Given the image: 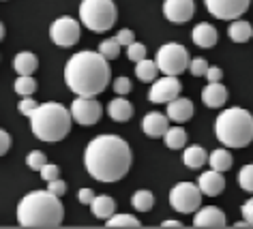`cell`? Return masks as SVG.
<instances>
[{"label":"cell","mask_w":253,"mask_h":229,"mask_svg":"<svg viewBox=\"0 0 253 229\" xmlns=\"http://www.w3.org/2000/svg\"><path fill=\"white\" fill-rule=\"evenodd\" d=\"M49 37L56 45L60 47H73L80 41V24L69 15L58 17L52 26H49Z\"/></svg>","instance_id":"9"},{"label":"cell","mask_w":253,"mask_h":229,"mask_svg":"<svg viewBox=\"0 0 253 229\" xmlns=\"http://www.w3.org/2000/svg\"><path fill=\"white\" fill-rule=\"evenodd\" d=\"M114 90H116L118 94H129L131 92V81H129V77H116L114 79Z\"/></svg>","instance_id":"38"},{"label":"cell","mask_w":253,"mask_h":229,"mask_svg":"<svg viewBox=\"0 0 253 229\" xmlns=\"http://www.w3.org/2000/svg\"><path fill=\"white\" fill-rule=\"evenodd\" d=\"M110 62L101 52H80L69 58L65 81L78 97H97L110 84Z\"/></svg>","instance_id":"2"},{"label":"cell","mask_w":253,"mask_h":229,"mask_svg":"<svg viewBox=\"0 0 253 229\" xmlns=\"http://www.w3.org/2000/svg\"><path fill=\"white\" fill-rule=\"evenodd\" d=\"M208 13L217 20H238L249 9L251 0H204Z\"/></svg>","instance_id":"11"},{"label":"cell","mask_w":253,"mask_h":229,"mask_svg":"<svg viewBox=\"0 0 253 229\" xmlns=\"http://www.w3.org/2000/svg\"><path fill=\"white\" fill-rule=\"evenodd\" d=\"M9 148H11V135H9L7 131L0 129V156H2Z\"/></svg>","instance_id":"42"},{"label":"cell","mask_w":253,"mask_h":229,"mask_svg":"<svg viewBox=\"0 0 253 229\" xmlns=\"http://www.w3.org/2000/svg\"><path fill=\"white\" fill-rule=\"evenodd\" d=\"M238 184L247 193H253V165H245L238 174Z\"/></svg>","instance_id":"32"},{"label":"cell","mask_w":253,"mask_h":229,"mask_svg":"<svg viewBox=\"0 0 253 229\" xmlns=\"http://www.w3.org/2000/svg\"><path fill=\"white\" fill-rule=\"evenodd\" d=\"M208 163H211V167L217 169V171H227L232 167V154L227 150L219 148V150H214L212 154L208 156Z\"/></svg>","instance_id":"27"},{"label":"cell","mask_w":253,"mask_h":229,"mask_svg":"<svg viewBox=\"0 0 253 229\" xmlns=\"http://www.w3.org/2000/svg\"><path fill=\"white\" fill-rule=\"evenodd\" d=\"M157 65H159V71L166 75H180L182 71H187L191 60H189L187 47H182L180 43H166L157 52Z\"/></svg>","instance_id":"7"},{"label":"cell","mask_w":253,"mask_h":229,"mask_svg":"<svg viewBox=\"0 0 253 229\" xmlns=\"http://www.w3.org/2000/svg\"><path fill=\"white\" fill-rule=\"evenodd\" d=\"M105 227H142V223L131 214H114L107 219V225Z\"/></svg>","instance_id":"30"},{"label":"cell","mask_w":253,"mask_h":229,"mask_svg":"<svg viewBox=\"0 0 253 229\" xmlns=\"http://www.w3.org/2000/svg\"><path fill=\"white\" fill-rule=\"evenodd\" d=\"M86 171L99 182H118L129 174L131 148L118 135H99L86 146Z\"/></svg>","instance_id":"1"},{"label":"cell","mask_w":253,"mask_h":229,"mask_svg":"<svg viewBox=\"0 0 253 229\" xmlns=\"http://www.w3.org/2000/svg\"><path fill=\"white\" fill-rule=\"evenodd\" d=\"M180 90H182V86L178 81V75H166V77L153 81L148 99L153 103H169V101L180 97Z\"/></svg>","instance_id":"12"},{"label":"cell","mask_w":253,"mask_h":229,"mask_svg":"<svg viewBox=\"0 0 253 229\" xmlns=\"http://www.w3.org/2000/svg\"><path fill=\"white\" fill-rule=\"evenodd\" d=\"M107 114H110V118L116 120V122H126V120L133 116V105H131L126 99H123V94H120L118 99L110 101V105H107Z\"/></svg>","instance_id":"20"},{"label":"cell","mask_w":253,"mask_h":229,"mask_svg":"<svg viewBox=\"0 0 253 229\" xmlns=\"http://www.w3.org/2000/svg\"><path fill=\"white\" fill-rule=\"evenodd\" d=\"M37 90V81L33 75H17L15 79V92L20 94V97H33Z\"/></svg>","instance_id":"29"},{"label":"cell","mask_w":253,"mask_h":229,"mask_svg":"<svg viewBox=\"0 0 253 229\" xmlns=\"http://www.w3.org/2000/svg\"><path fill=\"white\" fill-rule=\"evenodd\" d=\"M182 161H185L187 167L200 169L202 165L208 161V154H206V150L202 148V146H189V148L185 150V154H182Z\"/></svg>","instance_id":"24"},{"label":"cell","mask_w":253,"mask_h":229,"mask_svg":"<svg viewBox=\"0 0 253 229\" xmlns=\"http://www.w3.org/2000/svg\"><path fill=\"white\" fill-rule=\"evenodd\" d=\"M90 210H92V214L97 216V219L107 221L110 216H114V212H116V201H114L112 197H107V195H97L92 199V203H90Z\"/></svg>","instance_id":"21"},{"label":"cell","mask_w":253,"mask_h":229,"mask_svg":"<svg viewBox=\"0 0 253 229\" xmlns=\"http://www.w3.org/2000/svg\"><path fill=\"white\" fill-rule=\"evenodd\" d=\"M99 52L103 54L107 60H116L120 56V43L116 39H107V41H103L99 45Z\"/></svg>","instance_id":"31"},{"label":"cell","mask_w":253,"mask_h":229,"mask_svg":"<svg viewBox=\"0 0 253 229\" xmlns=\"http://www.w3.org/2000/svg\"><path fill=\"white\" fill-rule=\"evenodd\" d=\"M202 189L200 184L193 182H178L176 187L169 191V206L180 214H191L200 208L202 203Z\"/></svg>","instance_id":"8"},{"label":"cell","mask_w":253,"mask_h":229,"mask_svg":"<svg viewBox=\"0 0 253 229\" xmlns=\"http://www.w3.org/2000/svg\"><path fill=\"white\" fill-rule=\"evenodd\" d=\"M193 227H225V214L214 206L202 208L195 212Z\"/></svg>","instance_id":"16"},{"label":"cell","mask_w":253,"mask_h":229,"mask_svg":"<svg viewBox=\"0 0 253 229\" xmlns=\"http://www.w3.org/2000/svg\"><path fill=\"white\" fill-rule=\"evenodd\" d=\"M206 77H208V81H221V77H223V71H221L219 67H211V69H208V73H206Z\"/></svg>","instance_id":"44"},{"label":"cell","mask_w":253,"mask_h":229,"mask_svg":"<svg viewBox=\"0 0 253 229\" xmlns=\"http://www.w3.org/2000/svg\"><path fill=\"white\" fill-rule=\"evenodd\" d=\"M193 116V103L189 99H174L168 103V118L172 122H187Z\"/></svg>","instance_id":"19"},{"label":"cell","mask_w":253,"mask_h":229,"mask_svg":"<svg viewBox=\"0 0 253 229\" xmlns=\"http://www.w3.org/2000/svg\"><path fill=\"white\" fill-rule=\"evenodd\" d=\"M47 191H49V193H54V195H58V197H62L67 193V184L62 182L60 178H56V180L47 182Z\"/></svg>","instance_id":"39"},{"label":"cell","mask_w":253,"mask_h":229,"mask_svg":"<svg viewBox=\"0 0 253 229\" xmlns=\"http://www.w3.org/2000/svg\"><path fill=\"white\" fill-rule=\"evenodd\" d=\"M65 219L60 197L49 191H33L17 203V223L22 227H58Z\"/></svg>","instance_id":"3"},{"label":"cell","mask_w":253,"mask_h":229,"mask_svg":"<svg viewBox=\"0 0 253 229\" xmlns=\"http://www.w3.org/2000/svg\"><path fill=\"white\" fill-rule=\"evenodd\" d=\"M200 189L202 193L208 195V197H217L223 193L225 189V178H223V171H217V169H211V171H204V174L200 176Z\"/></svg>","instance_id":"14"},{"label":"cell","mask_w":253,"mask_h":229,"mask_svg":"<svg viewBox=\"0 0 253 229\" xmlns=\"http://www.w3.org/2000/svg\"><path fill=\"white\" fill-rule=\"evenodd\" d=\"M41 178L43 180H47V182H52V180H56V178L60 176V169H58V165H52V163H45L41 167Z\"/></svg>","instance_id":"37"},{"label":"cell","mask_w":253,"mask_h":229,"mask_svg":"<svg viewBox=\"0 0 253 229\" xmlns=\"http://www.w3.org/2000/svg\"><path fill=\"white\" fill-rule=\"evenodd\" d=\"M163 139H166V146L169 150H180L187 146V131L182 126H169Z\"/></svg>","instance_id":"25"},{"label":"cell","mask_w":253,"mask_h":229,"mask_svg":"<svg viewBox=\"0 0 253 229\" xmlns=\"http://www.w3.org/2000/svg\"><path fill=\"white\" fill-rule=\"evenodd\" d=\"M37 67H39V60L30 52H20L13 60V69L17 71V75H33L37 71Z\"/></svg>","instance_id":"22"},{"label":"cell","mask_w":253,"mask_h":229,"mask_svg":"<svg viewBox=\"0 0 253 229\" xmlns=\"http://www.w3.org/2000/svg\"><path fill=\"white\" fill-rule=\"evenodd\" d=\"M161 227H182V223L180 221H163Z\"/></svg>","instance_id":"45"},{"label":"cell","mask_w":253,"mask_h":229,"mask_svg":"<svg viewBox=\"0 0 253 229\" xmlns=\"http://www.w3.org/2000/svg\"><path fill=\"white\" fill-rule=\"evenodd\" d=\"M94 197H97V195H94V191H92V189H80V195H78V199H80L82 203H88V206H90Z\"/></svg>","instance_id":"43"},{"label":"cell","mask_w":253,"mask_h":229,"mask_svg":"<svg viewBox=\"0 0 253 229\" xmlns=\"http://www.w3.org/2000/svg\"><path fill=\"white\" fill-rule=\"evenodd\" d=\"M71 114H73L75 122L90 126V124H97L101 120V116H103V107L94 101V97H78L71 103Z\"/></svg>","instance_id":"10"},{"label":"cell","mask_w":253,"mask_h":229,"mask_svg":"<svg viewBox=\"0 0 253 229\" xmlns=\"http://www.w3.org/2000/svg\"><path fill=\"white\" fill-rule=\"evenodd\" d=\"M195 13V2L193 0H166L163 2V15L174 24H185Z\"/></svg>","instance_id":"13"},{"label":"cell","mask_w":253,"mask_h":229,"mask_svg":"<svg viewBox=\"0 0 253 229\" xmlns=\"http://www.w3.org/2000/svg\"><path fill=\"white\" fill-rule=\"evenodd\" d=\"M168 129H169V118L159 112H150L142 120V131L148 137H163L168 133Z\"/></svg>","instance_id":"15"},{"label":"cell","mask_w":253,"mask_h":229,"mask_svg":"<svg viewBox=\"0 0 253 229\" xmlns=\"http://www.w3.org/2000/svg\"><path fill=\"white\" fill-rule=\"evenodd\" d=\"M45 163H47V156L43 154L41 150H33V152H30V154L26 156V165H28L30 169H35V171H41V167H43Z\"/></svg>","instance_id":"34"},{"label":"cell","mask_w":253,"mask_h":229,"mask_svg":"<svg viewBox=\"0 0 253 229\" xmlns=\"http://www.w3.org/2000/svg\"><path fill=\"white\" fill-rule=\"evenodd\" d=\"M71 110L60 103H43L30 116V126L37 139L43 142H60L71 131Z\"/></svg>","instance_id":"4"},{"label":"cell","mask_w":253,"mask_h":229,"mask_svg":"<svg viewBox=\"0 0 253 229\" xmlns=\"http://www.w3.org/2000/svg\"><path fill=\"white\" fill-rule=\"evenodd\" d=\"M131 203H133V208L137 210V212H148V210L155 206V195L150 193V191L142 189L131 197Z\"/></svg>","instance_id":"28"},{"label":"cell","mask_w":253,"mask_h":229,"mask_svg":"<svg viewBox=\"0 0 253 229\" xmlns=\"http://www.w3.org/2000/svg\"><path fill=\"white\" fill-rule=\"evenodd\" d=\"M116 41L120 43V45H131V43L135 41V35L131 33V30H126V28H123L120 33L116 35Z\"/></svg>","instance_id":"41"},{"label":"cell","mask_w":253,"mask_h":229,"mask_svg":"<svg viewBox=\"0 0 253 229\" xmlns=\"http://www.w3.org/2000/svg\"><path fill=\"white\" fill-rule=\"evenodd\" d=\"M39 107V103L33 99V97H22V101H20V105H17V110H20V114H24V116H33L35 114V110Z\"/></svg>","instance_id":"35"},{"label":"cell","mask_w":253,"mask_h":229,"mask_svg":"<svg viewBox=\"0 0 253 229\" xmlns=\"http://www.w3.org/2000/svg\"><path fill=\"white\" fill-rule=\"evenodd\" d=\"M118 11L114 0H82L80 20L92 33H105L116 24Z\"/></svg>","instance_id":"6"},{"label":"cell","mask_w":253,"mask_h":229,"mask_svg":"<svg viewBox=\"0 0 253 229\" xmlns=\"http://www.w3.org/2000/svg\"><path fill=\"white\" fill-rule=\"evenodd\" d=\"M214 133L227 148H247L253 142V116L243 107H230L214 120Z\"/></svg>","instance_id":"5"},{"label":"cell","mask_w":253,"mask_h":229,"mask_svg":"<svg viewBox=\"0 0 253 229\" xmlns=\"http://www.w3.org/2000/svg\"><path fill=\"white\" fill-rule=\"evenodd\" d=\"M240 212H243V219L249 223V225L253 227V197L251 199H247L245 203H243V208H240Z\"/></svg>","instance_id":"40"},{"label":"cell","mask_w":253,"mask_h":229,"mask_svg":"<svg viewBox=\"0 0 253 229\" xmlns=\"http://www.w3.org/2000/svg\"><path fill=\"white\" fill-rule=\"evenodd\" d=\"M2 37H4V28H2V22H0V41H2Z\"/></svg>","instance_id":"46"},{"label":"cell","mask_w":253,"mask_h":229,"mask_svg":"<svg viewBox=\"0 0 253 229\" xmlns=\"http://www.w3.org/2000/svg\"><path fill=\"white\" fill-rule=\"evenodd\" d=\"M208 62L204 58H193L191 65H189V71H191V75H195V77H202V75L208 73Z\"/></svg>","instance_id":"36"},{"label":"cell","mask_w":253,"mask_h":229,"mask_svg":"<svg viewBox=\"0 0 253 229\" xmlns=\"http://www.w3.org/2000/svg\"><path fill=\"white\" fill-rule=\"evenodd\" d=\"M202 101H204L206 107H212V110L225 105V101H227L225 86L221 84V81H208V86L204 88V92H202Z\"/></svg>","instance_id":"17"},{"label":"cell","mask_w":253,"mask_h":229,"mask_svg":"<svg viewBox=\"0 0 253 229\" xmlns=\"http://www.w3.org/2000/svg\"><path fill=\"white\" fill-rule=\"evenodd\" d=\"M157 73H159V65H157V60L144 58L140 62H135V75H137V79L140 81H155Z\"/></svg>","instance_id":"26"},{"label":"cell","mask_w":253,"mask_h":229,"mask_svg":"<svg viewBox=\"0 0 253 229\" xmlns=\"http://www.w3.org/2000/svg\"><path fill=\"white\" fill-rule=\"evenodd\" d=\"M191 39H193V43L198 47H204V49L214 47L217 45V28H214L212 24L202 22V24H198V26L193 28Z\"/></svg>","instance_id":"18"},{"label":"cell","mask_w":253,"mask_h":229,"mask_svg":"<svg viewBox=\"0 0 253 229\" xmlns=\"http://www.w3.org/2000/svg\"><path fill=\"white\" fill-rule=\"evenodd\" d=\"M227 35H230V39L234 43H247L253 37V28H251V24L245 22V20H234L230 24Z\"/></svg>","instance_id":"23"},{"label":"cell","mask_w":253,"mask_h":229,"mask_svg":"<svg viewBox=\"0 0 253 229\" xmlns=\"http://www.w3.org/2000/svg\"><path fill=\"white\" fill-rule=\"evenodd\" d=\"M126 56H129V60H133V62L144 60V58H146V45H144V43L133 41L131 45H126Z\"/></svg>","instance_id":"33"}]
</instances>
